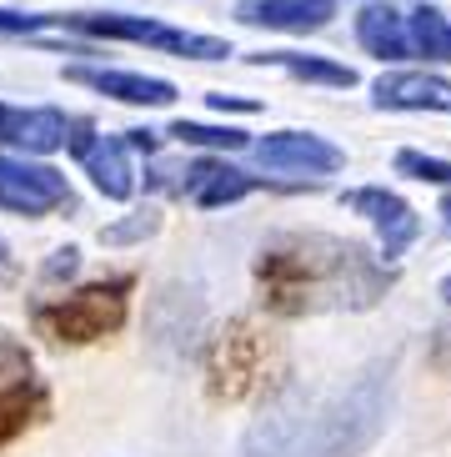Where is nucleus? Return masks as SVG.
<instances>
[{
	"mask_svg": "<svg viewBox=\"0 0 451 457\" xmlns=\"http://www.w3.org/2000/svg\"><path fill=\"white\" fill-rule=\"evenodd\" d=\"M391 372L381 362L341 387H286L251 422L241 457H361L386 432Z\"/></svg>",
	"mask_w": 451,
	"mask_h": 457,
	"instance_id": "f257e3e1",
	"label": "nucleus"
},
{
	"mask_svg": "<svg viewBox=\"0 0 451 457\" xmlns=\"http://www.w3.org/2000/svg\"><path fill=\"white\" fill-rule=\"evenodd\" d=\"M386 277L357 242L336 237H276L256 262V287H261L266 312L301 317L321 307H372L386 292Z\"/></svg>",
	"mask_w": 451,
	"mask_h": 457,
	"instance_id": "f03ea898",
	"label": "nucleus"
},
{
	"mask_svg": "<svg viewBox=\"0 0 451 457\" xmlns=\"http://www.w3.org/2000/svg\"><path fill=\"white\" fill-rule=\"evenodd\" d=\"M281 367L276 342L251 322H231L221 337L211 342V362H206V377H211V397L216 403H241L271 382V372Z\"/></svg>",
	"mask_w": 451,
	"mask_h": 457,
	"instance_id": "7ed1b4c3",
	"label": "nucleus"
},
{
	"mask_svg": "<svg viewBox=\"0 0 451 457\" xmlns=\"http://www.w3.org/2000/svg\"><path fill=\"white\" fill-rule=\"evenodd\" d=\"M126 296H131L126 277L91 282V287H80V292L61 296V302H51V307H40L36 322L55 342H95V337L116 332L126 322Z\"/></svg>",
	"mask_w": 451,
	"mask_h": 457,
	"instance_id": "20e7f679",
	"label": "nucleus"
},
{
	"mask_svg": "<svg viewBox=\"0 0 451 457\" xmlns=\"http://www.w3.org/2000/svg\"><path fill=\"white\" fill-rule=\"evenodd\" d=\"M61 26L86 30V36H106V41H141V46H156V51H171V55H191V61L231 55V46L216 41V36H191V30L160 26V21H146V15H61Z\"/></svg>",
	"mask_w": 451,
	"mask_h": 457,
	"instance_id": "39448f33",
	"label": "nucleus"
},
{
	"mask_svg": "<svg viewBox=\"0 0 451 457\" xmlns=\"http://www.w3.org/2000/svg\"><path fill=\"white\" fill-rule=\"evenodd\" d=\"M70 202L66 176L51 166H36L26 156H0V206L20 216H45Z\"/></svg>",
	"mask_w": 451,
	"mask_h": 457,
	"instance_id": "423d86ee",
	"label": "nucleus"
},
{
	"mask_svg": "<svg viewBox=\"0 0 451 457\" xmlns=\"http://www.w3.org/2000/svg\"><path fill=\"white\" fill-rule=\"evenodd\" d=\"M256 162L266 171H306V176H332L346 166V156L332 146V141H321L311 131H276L256 141Z\"/></svg>",
	"mask_w": 451,
	"mask_h": 457,
	"instance_id": "0eeeda50",
	"label": "nucleus"
},
{
	"mask_svg": "<svg viewBox=\"0 0 451 457\" xmlns=\"http://www.w3.org/2000/svg\"><path fill=\"white\" fill-rule=\"evenodd\" d=\"M346 212L372 216V221H376V231H381V256H386V262L406 252V246L416 242V231H422V221H416L412 206L401 202L397 191H381V187L346 191Z\"/></svg>",
	"mask_w": 451,
	"mask_h": 457,
	"instance_id": "6e6552de",
	"label": "nucleus"
},
{
	"mask_svg": "<svg viewBox=\"0 0 451 457\" xmlns=\"http://www.w3.org/2000/svg\"><path fill=\"white\" fill-rule=\"evenodd\" d=\"M336 0H241L236 21L241 26H266L286 30V36H311V30L332 26Z\"/></svg>",
	"mask_w": 451,
	"mask_h": 457,
	"instance_id": "1a4fd4ad",
	"label": "nucleus"
},
{
	"mask_svg": "<svg viewBox=\"0 0 451 457\" xmlns=\"http://www.w3.org/2000/svg\"><path fill=\"white\" fill-rule=\"evenodd\" d=\"M66 81L91 86V91H101V96H116V101H126V106H171V101H176V86L171 81H156V76H131V71L70 66Z\"/></svg>",
	"mask_w": 451,
	"mask_h": 457,
	"instance_id": "9d476101",
	"label": "nucleus"
},
{
	"mask_svg": "<svg viewBox=\"0 0 451 457\" xmlns=\"http://www.w3.org/2000/svg\"><path fill=\"white\" fill-rule=\"evenodd\" d=\"M372 101L381 111H451V86L441 76L401 71V76H381L372 86Z\"/></svg>",
	"mask_w": 451,
	"mask_h": 457,
	"instance_id": "9b49d317",
	"label": "nucleus"
},
{
	"mask_svg": "<svg viewBox=\"0 0 451 457\" xmlns=\"http://www.w3.org/2000/svg\"><path fill=\"white\" fill-rule=\"evenodd\" d=\"M357 41L366 46V51L376 55V61H406L412 51V30H406V11H397V5H361L357 15Z\"/></svg>",
	"mask_w": 451,
	"mask_h": 457,
	"instance_id": "f8f14e48",
	"label": "nucleus"
},
{
	"mask_svg": "<svg viewBox=\"0 0 451 457\" xmlns=\"http://www.w3.org/2000/svg\"><path fill=\"white\" fill-rule=\"evenodd\" d=\"M126 151L131 146H126L120 136H101V141H91L86 156H80V162H86V176L95 181V191H101L106 202H126L135 191V171H131V156H126Z\"/></svg>",
	"mask_w": 451,
	"mask_h": 457,
	"instance_id": "ddd939ff",
	"label": "nucleus"
},
{
	"mask_svg": "<svg viewBox=\"0 0 451 457\" xmlns=\"http://www.w3.org/2000/svg\"><path fill=\"white\" fill-rule=\"evenodd\" d=\"M0 141H11V146L30 151V156H51V151H61L70 141V121L61 111H11Z\"/></svg>",
	"mask_w": 451,
	"mask_h": 457,
	"instance_id": "4468645a",
	"label": "nucleus"
},
{
	"mask_svg": "<svg viewBox=\"0 0 451 457\" xmlns=\"http://www.w3.org/2000/svg\"><path fill=\"white\" fill-rule=\"evenodd\" d=\"M261 181L246 171H231V166H216V162H201L186 171V181H181V191H191L196 196V206H226V202H241L246 191H256Z\"/></svg>",
	"mask_w": 451,
	"mask_h": 457,
	"instance_id": "2eb2a0df",
	"label": "nucleus"
},
{
	"mask_svg": "<svg viewBox=\"0 0 451 457\" xmlns=\"http://www.w3.org/2000/svg\"><path fill=\"white\" fill-rule=\"evenodd\" d=\"M256 66H281L291 71L296 81H316V86H357V71L336 66V61H321V55H296V51H266L251 55Z\"/></svg>",
	"mask_w": 451,
	"mask_h": 457,
	"instance_id": "dca6fc26",
	"label": "nucleus"
},
{
	"mask_svg": "<svg viewBox=\"0 0 451 457\" xmlns=\"http://www.w3.org/2000/svg\"><path fill=\"white\" fill-rule=\"evenodd\" d=\"M406 30H412V51L426 61H451V21L437 5H416L406 11Z\"/></svg>",
	"mask_w": 451,
	"mask_h": 457,
	"instance_id": "f3484780",
	"label": "nucleus"
},
{
	"mask_svg": "<svg viewBox=\"0 0 451 457\" xmlns=\"http://www.w3.org/2000/svg\"><path fill=\"white\" fill-rule=\"evenodd\" d=\"M40 403H45L40 382H26V387H15V392H0V447L30 428V417L40 412Z\"/></svg>",
	"mask_w": 451,
	"mask_h": 457,
	"instance_id": "a211bd4d",
	"label": "nucleus"
},
{
	"mask_svg": "<svg viewBox=\"0 0 451 457\" xmlns=\"http://www.w3.org/2000/svg\"><path fill=\"white\" fill-rule=\"evenodd\" d=\"M176 141H186V146H216V151H241L246 146V131L236 126H196V121H176L171 126Z\"/></svg>",
	"mask_w": 451,
	"mask_h": 457,
	"instance_id": "6ab92c4d",
	"label": "nucleus"
},
{
	"mask_svg": "<svg viewBox=\"0 0 451 457\" xmlns=\"http://www.w3.org/2000/svg\"><path fill=\"white\" fill-rule=\"evenodd\" d=\"M26 382H36L30 377V352L15 337L0 332V392H15V387H26Z\"/></svg>",
	"mask_w": 451,
	"mask_h": 457,
	"instance_id": "aec40b11",
	"label": "nucleus"
},
{
	"mask_svg": "<svg viewBox=\"0 0 451 457\" xmlns=\"http://www.w3.org/2000/svg\"><path fill=\"white\" fill-rule=\"evenodd\" d=\"M397 171L416 176V181H431V187H451V162L422 156V151H397Z\"/></svg>",
	"mask_w": 451,
	"mask_h": 457,
	"instance_id": "412c9836",
	"label": "nucleus"
},
{
	"mask_svg": "<svg viewBox=\"0 0 451 457\" xmlns=\"http://www.w3.org/2000/svg\"><path fill=\"white\" fill-rule=\"evenodd\" d=\"M156 227H160V216H156V212H135L131 221H116V227H106V231H101V242L126 246V242H141V237H151Z\"/></svg>",
	"mask_w": 451,
	"mask_h": 457,
	"instance_id": "4be33fe9",
	"label": "nucleus"
},
{
	"mask_svg": "<svg viewBox=\"0 0 451 457\" xmlns=\"http://www.w3.org/2000/svg\"><path fill=\"white\" fill-rule=\"evenodd\" d=\"M45 26H61V15H20L0 5V36H30V30H45Z\"/></svg>",
	"mask_w": 451,
	"mask_h": 457,
	"instance_id": "5701e85b",
	"label": "nucleus"
},
{
	"mask_svg": "<svg viewBox=\"0 0 451 457\" xmlns=\"http://www.w3.org/2000/svg\"><path fill=\"white\" fill-rule=\"evenodd\" d=\"M76 262H80L76 246H61V252H51V262H45V271H40V277H45V282H61V277H70V271H76Z\"/></svg>",
	"mask_w": 451,
	"mask_h": 457,
	"instance_id": "b1692460",
	"label": "nucleus"
},
{
	"mask_svg": "<svg viewBox=\"0 0 451 457\" xmlns=\"http://www.w3.org/2000/svg\"><path fill=\"white\" fill-rule=\"evenodd\" d=\"M216 111H256V101H246V96H206Z\"/></svg>",
	"mask_w": 451,
	"mask_h": 457,
	"instance_id": "393cba45",
	"label": "nucleus"
},
{
	"mask_svg": "<svg viewBox=\"0 0 451 457\" xmlns=\"http://www.w3.org/2000/svg\"><path fill=\"white\" fill-rule=\"evenodd\" d=\"M126 146H135V151H156V131H126Z\"/></svg>",
	"mask_w": 451,
	"mask_h": 457,
	"instance_id": "a878e982",
	"label": "nucleus"
},
{
	"mask_svg": "<svg viewBox=\"0 0 451 457\" xmlns=\"http://www.w3.org/2000/svg\"><path fill=\"white\" fill-rule=\"evenodd\" d=\"M15 271H20V267H15V256H11V246L0 242V282H11Z\"/></svg>",
	"mask_w": 451,
	"mask_h": 457,
	"instance_id": "bb28decb",
	"label": "nucleus"
},
{
	"mask_svg": "<svg viewBox=\"0 0 451 457\" xmlns=\"http://www.w3.org/2000/svg\"><path fill=\"white\" fill-rule=\"evenodd\" d=\"M441 221H447V231H451V196L441 202Z\"/></svg>",
	"mask_w": 451,
	"mask_h": 457,
	"instance_id": "cd10ccee",
	"label": "nucleus"
},
{
	"mask_svg": "<svg viewBox=\"0 0 451 457\" xmlns=\"http://www.w3.org/2000/svg\"><path fill=\"white\" fill-rule=\"evenodd\" d=\"M5 121H11V111H5V106H0V136H5Z\"/></svg>",
	"mask_w": 451,
	"mask_h": 457,
	"instance_id": "c85d7f7f",
	"label": "nucleus"
},
{
	"mask_svg": "<svg viewBox=\"0 0 451 457\" xmlns=\"http://www.w3.org/2000/svg\"><path fill=\"white\" fill-rule=\"evenodd\" d=\"M441 296H447V307H451V277H447V282H441Z\"/></svg>",
	"mask_w": 451,
	"mask_h": 457,
	"instance_id": "c756f323",
	"label": "nucleus"
}]
</instances>
